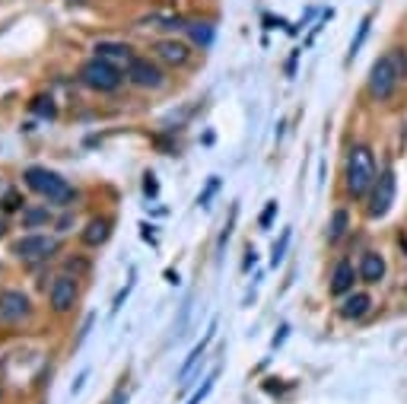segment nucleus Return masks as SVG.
<instances>
[{
	"instance_id": "f257e3e1",
	"label": "nucleus",
	"mask_w": 407,
	"mask_h": 404,
	"mask_svg": "<svg viewBox=\"0 0 407 404\" xmlns=\"http://www.w3.org/2000/svg\"><path fill=\"white\" fill-rule=\"evenodd\" d=\"M407 76V54L404 48H392L372 64L369 70V96L376 102H388L398 92L401 80Z\"/></svg>"
},
{
	"instance_id": "f03ea898",
	"label": "nucleus",
	"mask_w": 407,
	"mask_h": 404,
	"mask_svg": "<svg viewBox=\"0 0 407 404\" xmlns=\"http://www.w3.org/2000/svg\"><path fill=\"white\" fill-rule=\"evenodd\" d=\"M379 172H376V156H372V150L366 147V143H356V147H350L347 153V172H344V185H347V191L354 197H366L372 191V185H376Z\"/></svg>"
},
{
	"instance_id": "7ed1b4c3",
	"label": "nucleus",
	"mask_w": 407,
	"mask_h": 404,
	"mask_svg": "<svg viewBox=\"0 0 407 404\" xmlns=\"http://www.w3.org/2000/svg\"><path fill=\"white\" fill-rule=\"evenodd\" d=\"M26 185H29L35 195L45 197L48 204H70L76 197L74 188L60 179L58 172H48V169H42V165H32V169H26Z\"/></svg>"
},
{
	"instance_id": "20e7f679",
	"label": "nucleus",
	"mask_w": 407,
	"mask_h": 404,
	"mask_svg": "<svg viewBox=\"0 0 407 404\" xmlns=\"http://www.w3.org/2000/svg\"><path fill=\"white\" fill-rule=\"evenodd\" d=\"M80 80H83L90 90H96V92H115L121 86L118 67L108 64V60H102V58L86 60L83 67H80Z\"/></svg>"
},
{
	"instance_id": "39448f33",
	"label": "nucleus",
	"mask_w": 407,
	"mask_h": 404,
	"mask_svg": "<svg viewBox=\"0 0 407 404\" xmlns=\"http://www.w3.org/2000/svg\"><path fill=\"white\" fill-rule=\"evenodd\" d=\"M54 252H58V239H51V236H23L13 245V254L23 261H45Z\"/></svg>"
},
{
	"instance_id": "423d86ee",
	"label": "nucleus",
	"mask_w": 407,
	"mask_h": 404,
	"mask_svg": "<svg viewBox=\"0 0 407 404\" xmlns=\"http://www.w3.org/2000/svg\"><path fill=\"white\" fill-rule=\"evenodd\" d=\"M394 172L388 169V172H382L376 179V185H372V204H369V217H385L388 210H392V204H394Z\"/></svg>"
},
{
	"instance_id": "0eeeda50",
	"label": "nucleus",
	"mask_w": 407,
	"mask_h": 404,
	"mask_svg": "<svg viewBox=\"0 0 407 404\" xmlns=\"http://www.w3.org/2000/svg\"><path fill=\"white\" fill-rule=\"evenodd\" d=\"M32 315V302L19 290H0V318L3 322H23Z\"/></svg>"
},
{
	"instance_id": "6e6552de",
	"label": "nucleus",
	"mask_w": 407,
	"mask_h": 404,
	"mask_svg": "<svg viewBox=\"0 0 407 404\" xmlns=\"http://www.w3.org/2000/svg\"><path fill=\"white\" fill-rule=\"evenodd\" d=\"M48 300H51V309L58 315L70 312L76 302V277H67V274H60V277H54L51 290H48Z\"/></svg>"
},
{
	"instance_id": "1a4fd4ad",
	"label": "nucleus",
	"mask_w": 407,
	"mask_h": 404,
	"mask_svg": "<svg viewBox=\"0 0 407 404\" xmlns=\"http://www.w3.org/2000/svg\"><path fill=\"white\" fill-rule=\"evenodd\" d=\"M128 80L137 83V86H144V90H159L166 76H163V70H159L156 64H150V60H144V58H134L128 64Z\"/></svg>"
},
{
	"instance_id": "9d476101",
	"label": "nucleus",
	"mask_w": 407,
	"mask_h": 404,
	"mask_svg": "<svg viewBox=\"0 0 407 404\" xmlns=\"http://www.w3.org/2000/svg\"><path fill=\"white\" fill-rule=\"evenodd\" d=\"M156 58L166 60V64H172V67H181V64H188L191 51L185 42H175V38H163V42H156Z\"/></svg>"
},
{
	"instance_id": "9b49d317",
	"label": "nucleus",
	"mask_w": 407,
	"mask_h": 404,
	"mask_svg": "<svg viewBox=\"0 0 407 404\" xmlns=\"http://www.w3.org/2000/svg\"><path fill=\"white\" fill-rule=\"evenodd\" d=\"M356 277H360V270H356L354 264L338 261V268H334V274H331V293L334 296H347V293H354Z\"/></svg>"
},
{
	"instance_id": "f8f14e48",
	"label": "nucleus",
	"mask_w": 407,
	"mask_h": 404,
	"mask_svg": "<svg viewBox=\"0 0 407 404\" xmlns=\"http://www.w3.org/2000/svg\"><path fill=\"white\" fill-rule=\"evenodd\" d=\"M385 277V258L379 252H366L360 261V280L363 284H379Z\"/></svg>"
},
{
	"instance_id": "ddd939ff",
	"label": "nucleus",
	"mask_w": 407,
	"mask_h": 404,
	"mask_svg": "<svg viewBox=\"0 0 407 404\" xmlns=\"http://www.w3.org/2000/svg\"><path fill=\"white\" fill-rule=\"evenodd\" d=\"M369 309H372V296H369V293H350L347 300L340 302V315H344V318H350V322L363 318Z\"/></svg>"
},
{
	"instance_id": "4468645a",
	"label": "nucleus",
	"mask_w": 407,
	"mask_h": 404,
	"mask_svg": "<svg viewBox=\"0 0 407 404\" xmlns=\"http://www.w3.org/2000/svg\"><path fill=\"white\" fill-rule=\"evenodd\" d=\"M96 58L108 60V64H124V67H128L131 60H134V54H131L128 45H118V42H99V45H96Z\"/></svg>"
},
{
	"instance_id": "2eb2a0df",
	"label": "nucleus",
	"mask_w": 407,
	"mask_h": 404,
	"mask_svg": "<svg viewBox=\"0 0 407 404\" xmlns=\"http://www.w3.org/2000/svg\"><path fill=\"white\" fill-rule=\"evenodd\" d=\"M213 337V325H210V331H207V337H204L201 344L194 347V350L188 353V359H185V366L178 369V385H188V379L191 375L197 373V366H201V359H204V350H207V341H210Z\"/></svg>"
},
{
	"instance_id": "dca6fc26",
	"label": "nucleus",
	"mask_w": 407,
	"mask_h": 404,
	"mask_svg": "<svg viewBox=\"0 0 407 404\" xmlns=\"http://www.w3.org/2000/svg\"><path fill=\"white\" fill-rule=\"evenodd\" d=\"M108 236H112V220H106V217L90 220V223H86V229H83V242H86V245H102Z\"/></svg>"
},
{
	"instance_id": "f3484780",
	"label": "nucleus",
	"mask_w": 407,
	"mask_h": 404,
	"mask_svg": "<svg viewBox=\"0 0 407 404\" xmlns=\"http://www.w3.org/2000/svg\"><path fill=\"white\" fill-rule=\"evenodd\" d=\"M51 223V210L42 207V204H32V207H23V226L26 229H35V226H48Z\"/></svg>"
},
{
	"instance_id": "a211bd4d",
	"label": "nucleus",
	"mask_w": 407,
	"mask_h": 404,
	"mask_svg": "<svg viewBox=\"0 0 407 404\" xmlns=\"http://www.w3.org/2000/svg\"><path fill=\"white\" fill-rule=\"evenodd\" d=\"M350 229V217H347V210H334V217H331V226H328V242H340L344 236H347Z\"/></svg>"
},
{
	"instance_id": "6ab92c4d",
	"label": "nucleus",
	"mask_w": 407,
	"mask_h": 404,
	"mask_svg": "<svg viewBox=\"0 0 407 404\" xmlns=\"http://www.w3.org/2000/svg\"><path fill=\"white\" fill-rule=\"evenodd\" d=\"M185 29H188V35H191V42H194V45H201V48H210L213 45V26L210 23H188Z\"/></svg>"
},
{
	"instance_id": "aec40b11",
	"label": "nucleus",
	"mask_w": 407,
	"mask_h": 404,
	"mask_svg": "<svg viewBox=\"0 0 407 404\" xmlns=\"http://www.w3.org/2000/svg\"><path fill=\"white\" fill-rule=\"evenodd\" d=\"M32 112L51 121L54 115H58V108H54V99L51 96H35V99H32Z\"/></svg>"
},
{
	"instance_id": "412c9836",
	"label": "nucleus",
	"mask_w": 407,
	"mask_h": 404,
	"mask_svg": "<svg viewBox=\"0 0 407 404\" xmlns=\"http://www.w3.org/2000/svg\"><path fill=\"white\" fill-rule=\"evenodd\" d=\"M369 23H372L369 16H366V19H363V23H360V32H356V38H354V45H350V58H354V54H356V51H360V45H363V42H366V35H369Z\"/></svg>"
},
{
	"instance_id": "4be33fe9",
	"label": "nucleus",
	"mask_w": 407,
	"mask_h": 404,
	"mask_svg": "<svg viewBox=\"0 0 407 404\" xmlns=\"http://www.w3.org/2000/svg\"><path fill=\"white\" fill-rule=\"evenodd\" d=\"M213 379H217V375H210V379H204V385H201V389H197L194 395H191L185 404H201L204 398H207V395H210V391H213Z\"/></svg>"
},
{
	"instance_id": "5701e85b",
	"label": "nucleus",
	"mask_w": 407,
	"mask_h": 404,
	"mask_svg": "<svg viewBox=\"0 0 407 404\" xmlns=\"http://www.w3.org/2000/svg\"><path fill=\"white\" fill-rule=\"evenodd\" d=\"M274 217H277V201H267V207H264V210H261V217H258L261 229H267V226L274 223Z\"/></svg>"
},
{
	"instance_id": "b1692460",
	"label": "nucleus",
	"mask_w": 407,
	"mask_h": 404,
	"mask_svg": "<svg viewBox=\"0 0 407 404\" xmlns=\"http://www.w3.org/2000/svg\"><path fill=\"white\" fill-rule=\"evenodd\" d=\"M287 245H290V229H283V236H280V242H277V245H274V258H271L274 264H277L280 258H283V252H287Z\"/></svg>"
},
{
	"instance_id": "393cba45",
	"label": "nucleus",
	"mask_w": 407,
	"mask_h": 404,
	"mask_svg": "<svg viewBox=\"0 0 407 404\" xmlns=\"http://www.w3.org/2000/svg\"><path fill=\"white\" fill-rule=\"evenodd\" d=\"M217 188H219V181H217V179H210V185H207V191H204V195L197 197V204H201V207H207V204H210V197L217 195Z\"/></svg>"
},
{
	"instance_id": "a878e982",
	"label": "nucleus",
	"mask_w": 407,
	"mask_h": 404,
	"mask_svg": "<svg viewBox=\"0 0 407 404\" xmlns=\"http://www.w3.org/2000/svg\"><path fill=\"white\" fill-rule=\"evenodd\" d=\"M23 197H19V195H16V191H10V195L7 197H3V210H19V207H23Z\"/></svg>"
},
{
	"instance_id": "bb28decb",
	"label": "nucleus",
	"mask_w": 407,
	"mask_h": 404,
	"mask_svg": "<svg viewBox=\"0 0 407 404\" xmlns=\"http://www.w3.org/2000/svg\"><path fill=\"white\" fill-rule=\"evenodd\" d=\"M144 191H147V195H156V191H159V185H156V179H153V175H147V181H144Z\"/></svg>"
},
{
	"instance_id": "cd10ccee",
	"label": "nucleus",
	"mask_w": 407,
	"mask_h": 404,
	"mask_svg": "<svg viewBox=\"0 0 407 404\" xmlns=\"http://www.w3.org/2000/svg\"><path fill=\"white\" fill-rule=\"evenodd\" d=\"M7 195H10V188H7V181H3V175H0V204H3Z\"/></svg>"
},
{
	"instance_id": "c85d7f7f",
	"label": "nucleus",
	"mask_w": 407,
	"mask_h": 404,
	"mask_svg": "<svg viewBox=\"0 0 407 404\" xmlns=\"http://www.w3.org/2000/svg\"><path fill=\"white\" fill-rule=\"evenodd\" d=\"M83 382H86V373H80V379H76V382H74V389H70V391H74V395H76V391L83 389Z\"/></svg>"
},
{
	"instance_id": "c756f323",
	"label": "nucleus",
	"mask_w": 407,
	"mask_h": 404,
	"mask_svg": "<svg viewBox=\"0 0 407 404\" xmlns=\"http://www.w3.org/2000/svg\"><path fill=\"white\" fill-rule=\"evenodd\" d=\"M3 232H7V220L0 217V236H3Z\"/></svg>"
}]
</instances>
